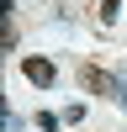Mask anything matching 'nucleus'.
<instances>
[{
  "mask_svg": "<svg viewBox=\"0 0 127 132\" xmlns=\"http://www.w3.org/2000/svg\"><path fill=\"white\" fill-rule=\"evenodd\" d=\"M21 74H27L32 85H42V90H48V85L58 79V63H53V58H21Z\"/></svg>",
  "mask_w": 127,
  "mask_h": 132,
  "instance_id": "f257e3e1",
  "label": "nucleus"
},
{
  "mask_svg": "<svg viewBox=\"0 0 127 132\" xmlns=\"http://www.w3.org/2000/svg\"><path fill=\"white\" fill-rule=\"evenodd\" d=\"M95 11H101V27H111V21H116V11H122V0H101Z\"/></svg>",
  "mask_w": 127,
  "mask_h": 132,
  "instance_id": "f03ea898",
  "label": "nucleus"
},
{
  "mask_svg": "<svg viewBox=\"0 0 127 132\" xmlns=\"http://www.w3.org/2000/svg\"><path fill=\"white\" fill-rule=\"evenodd\" d=\"M58 127H64V116H53V111H42V116H37V132H58Z\"/></svg>",
  "mask_w": 127,
  "mask_h": 132,
  "instance_id": "7ed1b4c3",
  "label": "nucleus"
}]
</instances>
